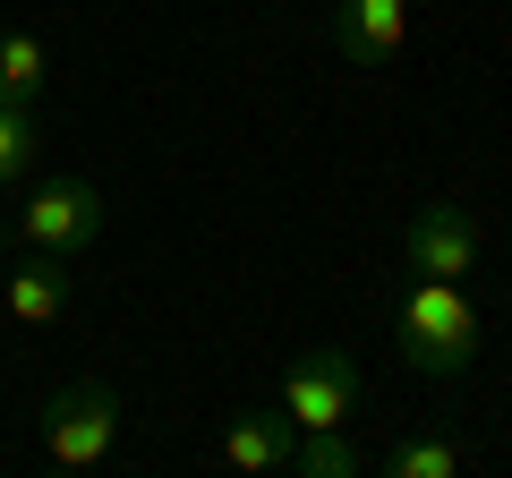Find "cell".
I'll return each instance as SVG.
<instances>
[{"mask_svg":"<svg viewBox=\"0 0 512 478\" xmlns=\"http://www.w3.org/2000/svg\"><path fill=\"white\" fill-rule=\"evenodd\" d=\"M43 94H52V43L0 35V103H43Z\"/></svg>","mask_w":512,"mask_h":478,"instance_id":"9c48e42d","label":"cell"},{"mask_svg":"<svg viewBox=\"0 0 512 478\" xmlns=\"http://www.w3.org/2000/svg\"><path fill=\"white\" fill-rule=\"evenodd\" d=\"M35 436H43V461H52V470H94V461H111V444H120V393L94 385V376L43 393Z\"/></svg>","mask_w":512,"mask_h":478,"instance_id":"7a4b0ae2","label":"cell"},{"mask_svg":"<svg viewBox=\"0 0 512 478\" xmlns=\"http://www.w3.org/2000/svg\"><path fill=\"white\" fill-rule=\"evenodd\" d=\"M9 239H26V248H60V257H86L94 239H103V188L77 180V171L35 180L26 205L9 214Z\"/></svg>","mask_w":512,"mask_h":478,"instance_id":"3957f363","label":"cell"},{"mask_svg":"<svg viewBox=\"0 0 512 478\" xmlns=\"http://www.w3.org/2000/svg\"><path fill=\"white\" fill-rule=\"evenodd\" d=\"M265 9H291V0H265Z\"/></svg>","mask_w":512,"mask_h":478,"instance_id":"4fadbf2b","label":"cell"},{"mask_svg":"<svg viewBox=\"0 0 512 478\" xmlns=\"http://www.w3.org/2000/svg\"><path fill=\"white\" fill-rule=\"evenodd\" d=\"M478 342H487V325H478V299L461 291V282H436V274H410L402 308H393V350H402L410 376H461L478 359Z\"/></svg>","mask_w":512,"mask_h":478,"instance_id":"6da1fadb","label":"cell"},{"mask_svg":"<svg viewBox=\"0 0 512 478\" xmlns=\"http://www.w3.org/2000/svg\"><path fill=\"white\" fill-rule=\"evenodd\" d=\"M35 154H43V137H35V103H0V197L35 171Z\"/></svg>","mask_w":512,"mask_h":478,"instance_id":"8fae6325","label":"cell"},{"mask_svg":"<svg viewBox=\"0 0 512 478\" xmlns=\"http://www.w3.org/2000/svg\"><path fill=\"white\" fill-rule=\"evenodd\" d=\"M282 410H291V427H350L359 419V359L350 350H299L282 368Z\"/></svg>","mask_w":512,"mask_h":478,"instance_id":"277c9868","label":"cell"},{"mask_svg":"<svg viewBox=\"0 0 512 478\" xmlns=\"http://www.w3.org/2000/svg\"><path fill=\"white\" fill-rule=\"evenodd\" d=\"M367 453L350 444V427H299L291 444V478H359Z\"/></svg>","mask_w":512,"mask_h":478,"instance_id":"30bf717a","label":"cell"},{"mask_svg":"<svg viewBox=\"0 0 512 478\" xmlns=\"http://www.w3.org/2000/svg\"><path fill=\"white\" fill-rule=\"evenodd\" d=\"M291 444H299L291 410H231V419H222V470L282 478V470H291Z\"/></svg>","mask_w":512,"mask_h":478,"instance_id":"ba28073f","label":"cell"},{"mask_svg":"<svg viewBox=\"0 0 512 478\" xmlns=\"http://www.w3.org/2000/svg\"><path fill=\"white\" fill-rule=\"evenodd\" d=\"M384 470L393 478H461L470 453H461V444H436V436H402L393 453H384Z\"/></svg>","mask_w":512,"mask_h":478,"instance_id":"7c38bea8","label":"cell"},{"mask_svg":"<svg viewBox=\"0 0 512 478\" xmlns=\"http://www.w3.org/2000/svg\"><path fill=\"white\" fill-rule=\"evenodd\" d=\"M410 9H419V0H342V9L325 18V35H333V52H342V60L384 69V60L410 43Z\"/></svg>","mask_w":512,"mask_h":478,"instance_id":"8992f818","label":"cell"},{"mask_svg":"<svg viewBox=\"0 0 512 478\" xmlns=\"http://www.w3.org/2000/svg\"><path fill=\"white\" fill-rule=\"evenodd\" d=\"M478 248H487V231H478V214H470V205H453V197L419 205V214L402 222V265H410V274L461 282L478 265Z\"/></svg>","mask_w":512,"mask_h":478,"instance_id":"5b68a950","label":"cell"},{"mask_svg":"<svg viewBox=\"0 0 512 478\" xmlns=\"http://www.w3.org/2000/svg\"><path fill=\"white\" fill-rule=\"evenodd\" d=\"M77 299V257H60V248H35V257H18V274L0 282V308H9V325H60Z\"/></svg>","mask_w":512,"mask_h":478,"instance_id":"52a82bcc","label":"cell"}]
</instances>
